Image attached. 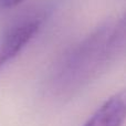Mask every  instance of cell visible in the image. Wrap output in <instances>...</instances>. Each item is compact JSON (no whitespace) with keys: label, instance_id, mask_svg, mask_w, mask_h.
Instances as JSON below:
<instances>
[{"label":"cell","instance_id":"1","mask_svg":"<svg viewBox=\"0 0 126 126\" xmlns=\"http://www.w3.org/2000/svg\"><path fill=\"white\" fill-rule=\"evenodd\" d=\"M125 46V22L120 19L87 35L59 62L53 73L54 91L61 95L80 90L122 54Z\"/></svg>","mask_w":126,"mask_h":126},{"label":"cell","instance_id":"2","mask_svg":"<svg viewBox=\"0 0 126 126\" xmlns=\"http://www.w3.org/2000/svg\"><path fill=\"white\" fill-rule=\"evenodd\" d=\"M43 21V15L30 13L18 19L6 31L0 42V71L17 58L37 35Z\"/></svg>","mask_w":126,"mask_h":126},{"label":"cell","instance_id":"3","mask_svg":"<svg viewBox=\"0 0 126 126\" xmlns=\"http://www.w3.org/2000/svg\"><path fill=\"white\" fill-rule=\"evenodd\" d=\"M126 115L125 93L110 97L104 104L89 118L84 126H122Z\"/></svg>","mask_w":126,"mask_h":126},{"label":"cell","instance_id":"4","mask_svg":"<svg viewBox=\"0 0 126 126\" xmlns=\"http://www.w3.org/2000/svg\"><path fill=\"white\" fill-rule=\"evenodd\" d=\"M1 1L4 7L11 8V7H16V6H18V4H20L21 2H23L24 0H1Z\"/></svg>","mask_w":126,"mask_h":126}]
</instances>
